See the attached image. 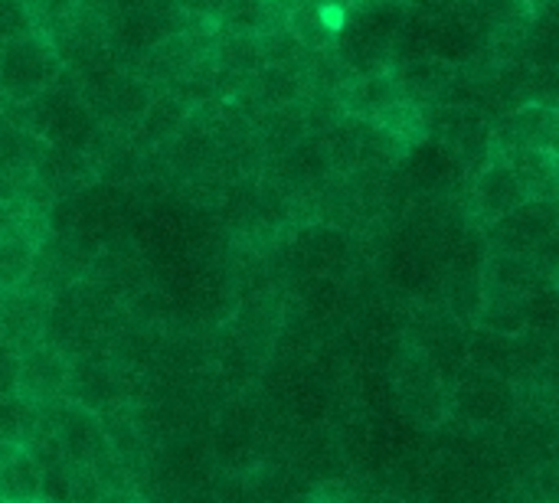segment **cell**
Listing matches in <instances>:
<instances>
[{
  "label": "cell",
  "mask_w": 559,
  "mask_h": 503,
  "mask_svg": "<svg viewBox=\"0 0 559 503\" xmlns=\"http://www.w3.org/2000/svg\"><path fill=\"white\" fill-rule=\"evenodd\" d=\"M62 72L66 62L52 36L43 29L0 43V88L7 105H26L39 98Z\"/></svg>",
  "instance_id": "obj_1"
},
{
  "label": "cell",
  "mask_w": 559,
  "mask_h": 503,
  "mask_svg": "<svg viewBox=\"0 0 559 503\" xmlns=\"http://www.w3.org/2000/svg\"><path fill=\"white\" fill-rule=\"evenodd\" d=\"M66 399L85 406L95 416L115 412V406L121 403V380L102 350H88V354H79L75 360H69Z\"/></svg>",
  "instance_id": "obj_2"
},
{
  "label": "cell",
  "mask_w": 559,
  "mask_h": 503,
  "mask_svg": "<svg viewBox=\"0 0 559 503\" xmlns=\"http://www.w3.org/2000/svg\"><path fill=\"white\" fill-rule=\"evenodd\" d=\"M396 390L403 396L406 416H413L419 426H436V422H442V416H449V396H445L429 357L406 354V363L396 373Z\"/></svg>",
  "instance_id": "obj_3"
},
{
  "label": "cell",
  "mask_w": 559,
  "mask_h": 503,
  "mask_svg": "<svg viewBox=\"0 0 559 503\" xmlns=\"http://www.w3.org/2000/svg\"><path fill=\"white\" fill-rule=\"evenodd\" d=\"M524 203H531L527 187L521 183V177L514 173V167L504 157L491 154L488 164L481 167L478 180H475V213H478V219L495 226L504 216L518 213Z\"/></svg>",
  "instance_id": "obj_4"
},
{
  "label": "cell",
  "mask_w": 559,
  "mask_h": 503,
  "mask_svg": "<svg viewBox=\"0 0 559 503\" xmlns=\"http://www.w3.org/2000/svg\"><path fill=\"white\" fill-rule=\"evenodd\" d=\"M66 380H69V357L49 340H36L20 350V380H16L20 396L33 403L62 399Z\"/></svg>",
  "instance_id": "obj_5"
},
{
  "label": "cell",
  "mask_w": 559,
  "mask_h": 503,
  "mask_svg": "<svg viewBox=\"0 0 559 503\" xmlns=\"http://www.w3.org/2000/svg\"><path fill=\"white\" fill-rule=\"evenodd\" d=\"M193 108L197 105L190 98H183L180 92H154L147 111L141 115V121H138V128L131 134V144H138L144 151L170 144L187 128Z\"/></svg>",
  "instance_id": "obj_6"
},
{
  "label": "cell",
  "mask_w": 559,
  "mask_h": 503,
  "mask_svg": "<svg viewBox=\"0 0 559 503\" xmlns=\"http://www.w3.org/2000/svg\"><path fill=\"white\" fill-rule=\"evenodd\" d=\"M400 85L393 79L390 69H377V72H354L341 92H337V105H341V115H350V118H364V121H373L383 108H390L393 101H400Z\"/></svg>",
  "instance_id": "obj_7"
},
{
  "label": "cell",
  "mask_w": 559,
  "mask_h": 503,
  "mask_svg": "<svg viewBox=\"0 0 559 503\" xmlns=\"http://www.w3.org/2000/svg\"><path fill=\"white\" fill-rule=\"evenodd\" d=\"M396 85H400V95L423 105V101H439L459 79V69L455 62L442 59V56H416V59H406L400 62L396 69H390Z\"/></svg>",
  "instance_id": "obj_8"
},
{
  "label": "cell",
  "mask_w": 559,
  "mask_h": 503,
  "mask_svg": "<svg viewBox=\"0 0 559 503\" xmlns=\"http://www.w3.org/2000/svg\"><path fill=\"white\" fill-rule=\"evenodd\" d=\"M43 147L46 144L33 131H26L7 111H0V173L13 187H23V183L33 180V170H36V160H39Z\"/></svg>",
  "instance_id": "obj_9"
},
{
  "label": "cell",
  "mask_w": 559,
  "mask_h": 503,
  "mask_svg": "<svg viewBox=\"0 0 559 503\" xmlns=\"http://www.w3.org/2000/svg\"><path fill=\"white\" fill-rule=\"evenodd\" d=\"M504 160L514 167V173L527 187L531 200L559 203L557 164H554V154L550 151H544V147H518V151L504 154Z\"/></svg>",
  "instance_id": "obj_10"
},
{
  "label": "cell",
  "mask_w": 559,
  "mask_h": 503,
  "mask_svg": "<svg viewBox=\"0 0 559 503\" xmlns=\"http://www.w3.org/2000/svg\"><path fill=\"white\" fill-rule=\"evenodd\" d=\"M43 494V468L26 448L0 458V498L7 503H36Z\"/></svg>",
  "instance_id": "obj_11"
},
{
  "label": "cell",
  "mask_w": 559,
  "mask_h": 503,
  "mask_svg": "<svg viewBox=\"0 0 559 503\" xmlns=\"http://www.w3.org/2000/svg\"><path fill=\"white\" fill-rule=\"evenodd\" d=\"M36 255H39V242L29 232L23 229L0 232V295L23 288L29 282Z\"/></svg>",
  "instance_id": "obj_12"
},
{
  "label": "cell",
  "mask_w": 559,
  "mask_h": 503,
  "mask_svg": "<svg viewBox=\"0 0 559 503\" xmlns=\"http://www.w3.org/2000/svg\"><path fill=\"white\" fill-rule=\"evenodd\" d=\"M377 128H383L396 144H403L406 151L416 147L426 134H429V121H426V108L409 101V98H400L393 101L390 108H383L377 118H373Z\"/></svg>",
  "instance_id": "obj_13"
},
{
  "label": "cell",
  "mask_w": 559,
  "mask_h": 503,
  "mask_svg": "<svg viewBox=\"0 0 559 503\" xmlns=\"http://www.w3.org/2000/svg\"><path fill=\"white\" fill-rule=\"evenodd\" d=\"M459 396L472 399L468 419H475V422H495V419H504L501 412H504V399H511V386H508L504 376H495V373H491L488 393H481V373H478L472 383H462Z\"/></svg>",
  "instance_id": "obj_14"
},
{
  "label": "cell",
  "mask_w": 559,
  "mask_h": 503,
  "mask_svg": "<svg viewBox=\"0 0 559 503\" xmlns=\"http://www.w3.org/2000/svg\"><path fill=\"white\" fill-rule=\"evenodd\" d=\"M472 7L485 16V23H491L498 29L501 39L521 36V29L534 16L531 0H472Z\"/></svg>",
  "instance_id": "obj_15"
},
{
  "label": "cell",
  "mask_w": 559,
  "mask_h": 503,
  "mask_svg": "<svg viewBox=\"0 0 559 503\" xmlns=\"http://www.w3.org/2000/svg\"><path fill=\"white\" fill-rule=\"evenodd\" d=\"M265 0H223L219 7V29L229 33H255L262 20Z\"/></svg>",
  "instance_id": "obj_16"
},
{
  "label": "cell",
  "mask_w": 559,
  "mask_h": 503,
  "mask_svg": "<svg viewBox=\"0 0 559 503\" xmlns=\"http://www.w3.org/2000/svg\"><path fill=\"white\" fill-rule=\"evenodd\" d=\"M33 29H36V20H33L26 0H0V43H10Z\"/></svg>",
  "instance_id": "obj_17"
},
{
  "label": "cell",
  "mask_w": 559,
  "mask_h": 503,
  "mask_svg": "<svg viewBox=\"0 0 559 503\" xmlns=\"http://www.w3.org/2000/svg\"><path fill=\"white\" fill-rule=\"evenodd\" d=\"M16 380H20V354L0 340V396L16 393Z\"/></svg>",
  "instance_id": "obj_18"
},
{
  "label": "cell",
  "mask_w": 559,
  "mask_h": 503,
  "mask_svg": "<svg viewBox=\"0 0 559 503\" xmlns=\"http://www.w3.org/2000/svg\"><path fill=\"white\" fill-rule=\"evenodd\" d=\"M554 164H557V183H559V151L554 154Z\"/></svg>",
  "instance_id": "obj_19"
},
{
  "label": "cell",
  "mask_w": 559,
  "mask_h": 503,
  "mask_svg": "<svg viewBox=\"0 0 559 503\" xmlns=\"http://www.w3.org/2000/svg\"><path fill=\"white\" fill-rule=\"evenodd\" d=\"M3 105H7V98H3V88H0V111H3Z\"/></svg>",
  "instance_id": "obj_20"
},
{
  "label": "cell",
  "mask_w": 559,
  "mask_h": 503,
  "mask_svg": "<svg viewBox=\"0 0 559 503\" xmlns=\"http://www.w3.org/2000/svg\"><path fill=\"white\" fill-rule=\"evenodd\" d=\"M554 285H557V295H559V268H557V275H554Z\"/></svg>",
  "instance_id": "obj_21"
},
{
  "label": "cell",
  "mask_w": 559,
  "mask_h": 503,
  "mask_svg": "<svg viewBox=\"0 0 559 503\" xmlns=\"http://www.w3.org/2000/svg\"><path fill=\"white\" fill-rule=\"evenodd\" d=\"M0 503H7V501H3V498H0Z\"/></svg>",
  "instance_id": "obj_22"
}]
</instances>
